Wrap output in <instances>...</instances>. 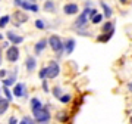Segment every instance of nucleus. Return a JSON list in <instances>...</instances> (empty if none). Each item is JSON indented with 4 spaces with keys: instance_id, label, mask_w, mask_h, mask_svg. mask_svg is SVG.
<instances>
[{
    "instance_id": "nucleus-32",
    "label": "nucleus",
    "mask_w": 132,
    "mask_h": 124,
    "mask_svg": "<svg viewBox=\"0 0 132 124\" xmlns=\"http://www.w3.org/2000/svg\"><path fill=\"white\" fill-rule=\"evenodd\" d=\"M9 124H18V120L15 117H12V118H9Z\"/></svg>"
},
{
    "instance_id": "nucleus-11",
    "label": "nucleus",
    "mask_w": 132,
    "mask_h": 124,
    "mask_svg": "<svg viewBox=\"0 0 132 124\" xmlns=\"http://www.w3.org/2000/svg\"><path fill=\"white\" fill-rule=\"evenodd\" d=\"M25 67H27L28 72H32L34 70H35V67H37V59L34 56H28L27 61H25Z\"/></svg>"
},
{
    "instance_id": "nucleus-31",
    "label": "nucleus",
    "mask_w": 132,
    "mask_h": 124,
    "mask_svg": "<svg viewBox=\"0 0 132 124\" xmlns=\"http://www.w3.org/2000/svg\"><path fill=\"white\" fill-rule=\"evenodd\" d=\"M29 121H31V118H29V117H24V120H22L19 124H29Z\"/></svg>"
},
{
    "instance_id": "nucleus-14",
    "label": "nucleus",
    "mask_w": 132,
    "mask_h": 124,
    "mask_svg": "<svg viewBox=\"0 0 132 124\" xmlns=\"http://www.w3.org/2000/svg\"><path fill=\"white\" fill-rule=\"evenodd\" d=\"M46 46H47V40L46 38H43V40H40L37 44H35V47H34V50H35V55H40V53L46 49Z\"/></svg>"
},
{
    "instance_id": "nucleus-16",
    "label": "nucleus",
    "mask_w": 132,
    "mask_h": 124,
    "mask_svg": "<svg viewBox=\"0 0 132 124\" xmlns=\"http://www.w3.org/2000/svg\"><path fill=\"white\" fill-rule=\"evenodd\" d=\"M114 31H110V33H103L101 36H98L97 37V42H100V43H104V42H109L110 40V37L113 36Z\"/></svg>"
},
{
    "instance_id": "nucleus-17",
    "label": "nucleus",
    "mask_w": 132,
    "mask_h": 124,
    "mask_svg": "<svg viewBox=\"0 0 132 124\" xmlns=\"http://www.w3.org/2000/svg\"><path fill=\"white\" fill-rule=\"evenodd\" d=\"M15 81H16V71H15L10 77L5 78V80H3V84H5L6 87H9V86H12V84H15Z\"/></svg>"
},
{
    "instance_id": "nucleus-28",
    "label": "nucleus",
    "mask_w": 132,
    "mask_h": 124,
    "mask_svg": "<svg viewBox=\"0 0 132 124\" xmlns=\"http://www.w3.org/2000/svg\"><path fill=\"white\" fill-rule=\"evenodd\" d=\"M35 27H37L38 30H44L46 28V25H44V22H43L41 19H37V21H35Z\"/></svg>"
},
{
    "instance_id": "nucleus-37",
    "label": "nucleus",
    "mask_w": 132,
    "mask_h": 124,
    "mask_svg": "<svg viewBox=\"0 0 132 124\" xmlns=\"http://www.w3.org/2000/svg\"><path fill=\"white\" fill-rule=\"evenodd\" d=\"M29 124H34V121H32V120H31V121H29Z\"/></svg>"
},
{
    "instance_id": "nucleus-33",
    "label": "nucleus",
    "mask_w": 132,
    "mask_h": 124,
    "mask_svg": "<svg viewBox=\"0 0 132 124\" xmlns=\"http://www.w3.org/2000/svg\"><path fill=\"white\" fill-rule=\"evenodd\" d=\"M5 75H6V71L5 70H0V78H3Z\"/></svg>"
},
{
    "instance_id": "nucleus-5",
    "label": "nucleus",
    "mask_w": 132,
    "mask_h": 124,
    "mask_svg": "<svg viewBox=\"0 0 132 124\" xmlns=\"http://www.w3.org/2000/svg\"><path fill=\"white\" fill-rule=\"evenodd\" d=\"M15 6H19L24 10H31V12H38V6L35 3H29L27 0H13Z\"/></svg>"
},
{
    "instance_id": "nucleus-29",
    "label": "nucleus",
    "mask_w": 132,
    "mask_h": 124,
    "mask_svg": "<svg viewBox=\"0 0 132 124\" xmlns=\"http://www.w3.org/2000/svg\"><path fill=\"white\" fill-rule=\"evenodd\" d=\"M43 90H44V93H48V84H47V80H43Z\"/></svg>"
},
{
    "instance_id": "nucleus-21",
    "label": "nucleus",
    "mask_w": 132,
    "mask_h": 124,
    "mask_svg": "<svg viewBox=\"0 0 132 124\" xmlns=\"http://www.w3.org/2000/svg\"><path fill=\"white\" fill-rule=\"evenodd\" d=\"M9 21H10V16H9V15L2 16V18H0V28H5L6 25L9 24Z\"/></svg>"
},
{
    "instance_id": "nucleus-25",
    "label": "nucleus",
    "mask_w": 132,
    "mask_h": 124,
    "mask_svg": "<svg viewBox=\"0 0 132 124\" xmlns=\"http://www.w3.org/2000/svg\"><path fill=\"white\" fill-rule=\"evenodd\" d=\"M3 92H5V95H6V99H7V100L10 102L13 96H12V92L9 90V87H6V86H5V87H3Z\"/></svg>"
},
{
    "instance_id": "nucleus-38",
    "label": "nucleus",
    "mask_w": 132,
    "mask_h": 124,
    "mask_svg": "<svg viewBox=\"0 0 132 124\" xmlns=\"http://www.w3.org/2000/svg\"><path fill=\"white\" fill-rule=\"evenodd\" d=\"M2 38H3V36H2V34H0V40H2Z\"/></svg>"
},
{
    "instance_id": "nucleus-12",
    "label": "nucleus",
    "mask_w": 132,
    "mask_h": 124,
    "mask_svg": "<svg viewBox=\"0 0 132 124\" xmlns=\"http://www.w3.org/2000/svg\"><path fill=\"white\" fill-rule=\"evenodd\" d=\"M63 47H65V52L68 55H71L75 49V38H68L65 43H63Z\"/></svg>"
},
{
    "instance_id": "nucleus-8",
    "label": "nucleus",
    "mask_w": 132,
    "mask_h": 124,
    "mask_svg": "<svg viewBox=\"0 0 132 124\" xmlns=\"http://www.w3.org/2000/svg\"><path fill=\"white\" fill-rule=\"evenodd\" d=\"M63 12H65L66 15H76L79 12V8H78L76 3H68V5H65V8H63Z\"/></svg>"
},
{
    "instance_id": "nucleus-13",
    "label": "nucleus",
    "mask_w": 132,
    "mask_h": 124,
    "mask_svg": "<svg viewBox=\"0 0 132 124\" xmlns=\"http://www.w3.org/2000/svg\"><path fill=\"white\" fill-rule=\"evenodd\" d=\"M43 108V104L41 100L38 99V98H32L31 99V111H32V114H35V112H38V111Z\"/></svg>"
},
{
    "instance_id": "nucleus-4",
    "label": "nucleus",
    "mask_w": 132,
    "mask_h": 124,
    "mask_svg": "<svg viewBox=\"0 0 132 124\" xmlns=\"http://www.w3.org/2000/svg\"><path fill=\"white\" fill-rule=\"evenodd\" d=\"M32 115H34V118H35V121L40 123V124L47 123L48 120H50V112H48V109L46 106H43L38 112H35V114H32Z\"/></svg>"
},
{
    "instance_id": "nucleus-26",
    "label": "nucleus",
    "mask_w": 132,
    "mask_h": 124,
    "mask_svg": "<svg viewBox=\"0 0 132 124\" xmlns=\"http://www.w3.org/2000/svg\"><path fill=\"white\" fill-rule=\"evenodd\" d=\"M91 21H93V24H100V22L103 21V15H101V13H97L94 18L91 19Z\"/></svg>"
},
{
    "instance_id": "nucleus-36",
    "label": "nucleus",
    "mask_w": 132,
    "mask_h": 124,
    "mask_svg": "<svg viewBox=\"0 0 132 124\" xmlns=\"http://www.w3.org/2000/svg\"><path fill=\"white\" fill-rule=\"evenodd\" d=\"M0 64H2V50H0Z\"/></svg>"
},
{
    "instance_id": "nucleus-20",
    "label": "nucleus",
    "mask_w": 132,
    "mask_h": 124,
    "mask_svg": "<svg viewBox=\"0 0 132 124\" xmlns=\"http://www.w3.org/2000/svg\"><path fill=\"white\" fill-rule=\"evenodd\" d=\"M44 10H46V12H54V10H56L54 3H53L52 0H47V2L44 3Z\"/></svg>"
},
{
    "instance_id": "nucleus-7",
    "label": "nucleus",
    "mask_w": 132,
    "mask_h": 124,
    "mask_svg": "<svg viewBox=\"0 0 132 124\" xmlns=\"http://www.w3.org/2000/svg\"><path fill=\"white\" fill-rule=\"evenodd\" d=\"M6 59L9 62H16L19 59V49L16 46H12V47L7 49L6 52Z\"/></svg>"
},
{
    "instance_id": "nucleus-19",
    "label": "nucleus",
    "mask_w": 132,
    "mask_h": 124,
    "mask_svg": "<svg viewBox=\"0 0 132 124\" xmlns=\"http://www.w3.org/2000/svg\"><path fill=\"white\" fill-rule=\"evenodd\" d=\"M101 31L103 33H110V31H114V27H113V22H110V21H107L106 24L101 27Z\"/></svg>"
},
{
    "instance_id": "nucleus-10",
    "label": "nucleus",
    "mask_w": 132,
    "mask_h": 124,
    "mask_svg": "<svg viewBox=\"0 0 132 124\" xmlns=\"http://www.w3.org/2000/svg\"><path fill=\"white\" fill-rule=\"evenodd\" d=\"M7 38H9V42H12V44L13 46H16V44H19V43H22L24 42V37H21V36H16L15 33H12V31H7Z\"/></svg>"
},
{
    "instance_id": "nucleus-9",
    "label": "nucleus",
    "mask_w": 132,
    "mask_h": 124,
    "mask_svg": "<svg viewBox=\"0 0 132 124\" xmlns=\"http://www.w3.org/2000/svg\"><path fill=\"white\" fill-rule=\"evenodd\" d=\"M13 96H16V98H22V96H25V84L24 83H16V84H15Z\"/></svg>"
},
{
    "instance_id": "nucleus-24",
    "label": "nucleus",
    "mask_w": 132,
    "mask_h": 124,
    "mask_svg": "<svg viewBox=\"0 0 132 124\" xmlns=\"http://www.w3.org/2000/svg\"><path fill=\"white\" fill-rule=\"evenodd\" d=\"M38 77H40L41 80H47V70H46V68H41L40 72H38Z\"/></svg>"
},
{
    "instance_id": "nucleus-15",
    "label": "nucleus",
    "mask_w": 132,
    "mask_h": 124,
    "mask_svg": "<svg viewBox=\"0 0 132 124\" xmlns=\"http://www.w3.org/2000/svg\"><path fill=\"white\" fill-rule=\"evenodd\" d=\"M7 109H9V100L0 96V115H3Z\"/></svg>"
},
{
    "instance_id": "nucleus-39",
    "label": "nucleus",
    "mask_w": 132,
    "mask_h": 124,
    "mask_svg": "<svg viewBox=\"0 0 132 124\" xmlns=\"http://www.w3.org/2000/svg\"><path fill=\"white\" fill-rule=\"evenodd\" d=\"M44 124H48V123H44Z\"/></svg>"
},
{
    "instance_id": "nucleus-34",
    "label": "nucleus",
    "mask_w": 132,
    "mask_h": 124,
    "mask_svg": "<svg viewBox=\"0 0 132 124\" xmlns=\"http://www.w3.org/2000/svg\"><path fill=\"white\" fill-rule=\"evenodd\" d=\"M128 90L132 93V83H129V84H128Z\"/></svg>"
},
{
    "instance_id": "nucleus-3",
    "label": "nucleus",
    "mask_w": 132,
    "mask_h": 124,
    "mask_svg": "<svg viewBox=\"0 0 132 124\" xmlns=\"http://www.w3.org/2000/svg\"><path fill=\"white\" fill-rule=\"evenodd\" d=\"M46 70H47V78H56L57 75H59V72H60V67H59V64H57L56 61H50L48 62V65L46 67Z\"/></svg>"
},
{
    "instance_id": "nucleus-1",
    "label": "nucleus",
    "mask_w": 132,
    "mask_h": 124,
    "mask_svg": "<svg viewBox=\"0 0 132 124\" xmlns=\"http://www.w3.org/2000/svg\"><path fill=\"white\" fill-rule=\"evenodd\" d=\"M48 44H50V47L54 53H56L57 58L62 56V53L65 52V47H63V42H62V38L59 36H50L48 38Z\"/></svg>"
},
{
    "instance_id": "nucleus-18",
    "label": "nucleus",
    "mask_w": 132,
    "mask_h": 124,
    "mask_svg": "<svg viewBox=\"0 0 132 124\" xmlns=\"http://www.w3.org/2000/svg\"><path fill=\"white\" fill-rule=\"evenodd\" d=\"M100 5H101V8H103V10H104V16H106V18H110V16H112V13H113V12H112V9H110V6L106 5L104 2H100Z\"/></svg>"
},
{
    "instance_id": "nucleus-27",
    "label": "nucleus",
    "mask_w": 132,
    "mask_h": 124,
    "mask_svg": "<svg viewBox=\"0 0 132 124\" xmlns=\"http://www.w3.org/2000/svg\"><path fill=\"white\" fill-rule=\"evenodd\" d=\"M59 100H60L62 104H68V102H71V95H62Z\"/></svg>"
},
{
    "instance_id": "nucleus-23",
    "label": "nucleus",
    "mask_w": 132,
    "mask_h": 124,
    "mask_svg": "<svg viewBox=\"0 0 132 124\" xmlns=\"http://www.w3.org/2000/svg\"><path fill=\"white\" fill-rule=\"evenodd\" d=\"M53 95H54V98L56 99H60V96H62V89L59 86H56L54 89H53Z\"/></svg>"
},
{
    "instance_id": "nucleus-2",
    "label": "nucleus",
    "mask_w": 132,
    "mask_h": 124,
    "mask_svg": "<svg viewBox=\"0 0 132 124\" xmlns=\"http://www.w3.org/2000/svg\"><path fill=\"white\" fill-rule=\"evenodd\" d=\"M90 10H91V8H85V9L82 10V13H81L79 16L76 18V21L73 22V28L81 31V30L87 25V21H88V16H90Z\"/></svg>"
},
{
    "instance_id": "nucleus-30",
    "label": "nucleus",
    "mask_w": 132,
    "mask_h": 124,
    "mask_svg": "<svg viewBox=\"0 0 132 124\" xmlns=\"http://www.w3.org/2000/svg\"><path fill=\"white\" fill-rule=\"evenodd\" d=\"M97 13H98V12H97V9H95V8H94V9H91V10H90V18L93 19Z\"/></svg>"
},
{
    "instance_id": "nucleus-22",
    "label": "nucleus",
    "mask_w": 132,
    "mask_h": 124,
    "mask_svg": "<svg viewBox=\"0 0 132 124\" xmlns=\"http://www.w3.org/2000/svg\"><path fill=\"white\" fill-rule=\"evenodd\" d=\"M57 120H59V121H62V123H65V121H68V120H69V117L66 115V112H63V111H62L60 114H57Z\"/></svg>"
},
{
    "instance_id": "nucleus-35",
    "label": "nucleus",
    "mask_w": 132,
    "mask_h": 124,
    "mask_svg": "<svg viewBox=\"0 0 132 124\" xmlns=\"http://www.w3.org/2000/svg\"><path fill=\"white\" fill-rule=\"evenodd\" d=\"M119 2H120L122 5H126V3H128V2H129V0H119Z\"/></svg>"
},
{
    "instance_id": "nucleus-6",
    "label": "nucleus",
    "mask_w": 132,
    "mask_h": 124,
    "mask_svg": "<svg viewBox=\"0 0 132 124\" xmlns=\"http://www.w3.org/2000/svg\"><path fill=\"white\" fill-rule=\"evenodd\" d=\"M12 18H13L15 24L19 25V24H24L28 21V13H25L24 10H15L13 15H12Z\"/></svg>"
}]
</instances>
